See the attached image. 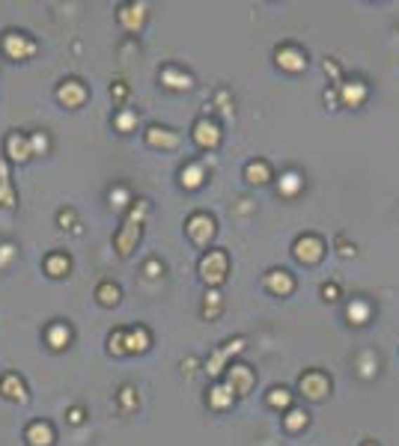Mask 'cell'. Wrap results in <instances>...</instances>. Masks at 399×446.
Masks as SVG:
<instances>
[{
  "label": "cell",
  "instance_id": "obj_1",
  "mask_svg": "<svg viewBox=\"0 0 399 446\" xmlns=\"http://www.w3.org/2000/svg\"><path fill=\"white\" fill-rule=\"evenodd\" d=\"M230 372H227V387L235 393V396H247V390L254 387V381H256V375H254V369L251 366H242V363H235V366H227Z\"/></svg>",
  "mask_w": 399,
  "mask_h": 446
},
{
  "label": "cell",
  "instance_id": "obj_2",
  "mask_svg": "<svg viewBox=\"0 0 399 446\" xmlns=\"http://www.w3.org/2000/svg\"><path fill=\"white\" fill-rule=\"evenodd\" d=\"M137 208H140V200H137ZM137 208L131 212V217L126 220V229L117 232V250H119V256H129L134 241L140 238V215H137Z\"/></svg>",
  "mask_w": 399,
  "mask_h": 446
},
{
  "label": "cell",
  "instance_id": "obj_3",
  "mask_svg": "<svg viewBox=\"0 0 399 446\" xmlns=\"http://www.w3.org/2000/svg\"><path fill=\"white\" fill-rule=\"evenodd\" d=\"M200 271H203L206 283H221L223 274H227V253L209 250V256H203V262H200Z\"/></svg>",
  "mask_w": 399,
  "mask_h": 446
},
{
  "label": "cell",
  "instance_id": "obj_4",
  "mask_svg": "<svg viewBox=\"0 0 399 446\" xmlns=\"http://www.w3.org/2000/svg\"><path fill=\"white\" fill-rule=\"evenodd\" d=\"M301 390L310 399H325L331 393V381L322 372H307V375H301Z\"/></svg>",
  "mask_w": 399,
  "mask_h": 446
},
{
  "label": "cell",
  "instance_id": "obj_5",
  "mask_svg": "<svg viewBox=\"0 0 399 446\" xmlns=\"http://www.w3.org/2000/svg\"><path fill=\"white\" fill-rule=\"evenodd\" d=\"M4 51L9 54V57H18V60H24V57H30L33 51H36V42H30L24 33H6V39H4Z\"/></svg>",
  "mask_w": 399,
  "mask_h": 446
},
{
  "label": "cell",
  "instance_id": "obj_6",
  "mask_svg": "<svg viewBox=\"0 0 399 446\" xmlns=\"http://www.w3.org/2000/svg\"><path fill=\"white\" fill-rule=\"evenodd\" d=\"M185 229H188V235L197 244H209V238L215 235V220H211L209 215H194Z\"/></svg>",
  "mask_w": 399,
  "mask_h": 446
},
{
  "label": "cell",
  "instance_id": "obj_7",
  "mask_svg": "<svg viewBox=\"0 0 399 446\" xmlns=\"http://www.w3.org/2000/svg\"><path fill=\"white\" fill-rule=\"evenodd\" d=\"M194 140L203 146V149H215L221 143V131L215 122H209V119H197V126H194Z\"/></svg>",
  "mask_w": 399,
  "mask_h": 446
},
{
  "label": "cell",
  "instance_id": "obj_8",
  "mask_svg": "<svg viewBox=\"0 0 399 446\" xmlns=\"http://www.w3.org/2000/svg\"><path fill=\"white\" fill-rule=\"evenodd\" d=\"M322 241L316 238V235H307V238H298L295 241V256L301 259V262H319L322 259Z\"/></svg>",
  "mask_w": 399,
  "mask_h": 446
},
{
  "label": "cell",
  "instance_id": "obj_9",
  "mask_svg": "<svg viewBox=\"0 0 399 446\" xmlns=\"http://www.w3.org/2000/svg\"><path fill=\"white\" fill-rule=\"evenodd\" d=\"M24 438H27L30 446H51L54 443V428L48 423H30L27 431H24Z\"/></svg>",
  "mask_w": 399,
  "mask_h": 446
},
{
  "label": "cell",
  "instance_id": "obj_10",
  "mask_svg": "<svg viewBox=\"0 0 399 446\" xmlns=\"http://www.w3.org/2000/svg\"><path fill=\"white\" fill-rule=\"evenodd\" d=\"M0 393L6 396V399H15V402H27V390H24V381L18 375H9L0 381Z\"/></svg>",
  "mask_w": 399,
  "mask_h": 446
},
{
  "label": "cell",
  "instance_id": "obj_11",
  "mask_svg": "<svg viewBox=\"0 0 399 446\" xmlns=\"http://www.w3.org/2000/svg\"><path fill=\"white\" fill-rule=\"evenodd\" d=\"M84 95H86V90H84V86H81V81H66L63 86H60V90H57V98H60V102H66V104H81L84 102Z\"/></svg>",
  "mask_w": 399,
  "mask_h": 446
},
{
  "label": "cell",
  "instance_id": "obj_12",
  "mask_svg": "<svg viewBox=\"0 0 399 446\" xmlns=\"http://www.w3.org/2000/svg\"><path fill=\"white\" fill-rule=\"evenodd\" d=\"M146 349H149V333H146V327H134V330H129V339L122 342V354L146 351Z\"/></svg>",
  "mask_w": 399,
  "mask_h": 446
},
{
  "label": "cell",
  "instance_id": "obj_13",
  "mask_svg": "<svg viewBox=\"0 0 399 446\" xmlns=\"http://www.w3.org/2000/svg\"><path fill=\"white\" fill-rule=\"evenodd\" d=\"M277 63L283 69H289V72H298V69L307 66V60H304V54L298 51V48H283V51H277Z\"/></svg>",
  "mask_w": 399,
  "mask_h": 446
},
{
  "label": "cell",
  "instance_id": "obj_14",
  "mask_svg": "<svg viewBox=\"0 0 399 446\" xmlns=\"http://www.w3.org/2000/svg\"><path fill=\"white\" fill-rule=\"evenodd\" d=\"M69 339H72V330H69V325H63V321H57V325L48 327V342H51V349H54V351L66 349Z\"/></svg>",
  "mask_w": 399,
  "mask_h": 446
},
{
  "label": "cell",
  "instance_id": "obj_15",
  "mask_svg": "<svg viewBox=\"0 0 399 446\" xmlns=\"http://www.w3.org/2000/svg\"><path fill=\"white\" fill-rule=\"evenodd\" d=\"M295 286V280L289 277V271H271L268 274V289L277 292V295H289Z\"/></svg>",
  "mask_w": 399,
  "mask_h": 446
},
{
  "label": "cell",
  "instance_id": "obj_16",
  "mask_svg": "<svg viewBox=\"0 0 399 446\" xmlns=\"http://www.w3.org/2000/svg\"><path fill=\"white\" fill-rule=\"evenodd\" d=\"M9 146V158H15V161H27L33 152H30V140L27 137H18V134H12V137L6 140Z\"/></svg>",
  "mask_w": 399,
  "mask_h": 446
},
{
  "label": "cell",
  "instance_id": "obj_17",
  "mask_svg": "<svg viewBox=\"0 0 399 446\" xmlns=\"http://www.w3.org/2000/svg\"><path fill=\"white\" fill-rule=\"evenodd\" d=\"M161 81H164V86H170V90H188L191 74H179L176 69H164L161 72Z\"/></svg>",
  "mask_w": 399,
  "mask_h": 446
},
{
  "label": "cell",
  "instance_id": "obj_18",
  "mask_svg": "<svg viewBox=\"0 0 399 446\" xmlns=\"http://www.w3.org/2000/svg\"><path fill=\"white\" fill-rule=\"evenodd\" d=\"M45 268H48V274H51V277H63V274H69L72 262H69L66 253H54V256H48Z\"/></svg>",
  "mask_w": 399,
  "mask_h": 446
},
{
  "label": "cell",
  "instance_id": "obj_19",
  "mask_svg": "<svg viewBox=\"0 0 399 446\" xmlns=\"http://www.w3.org/2000/svg\"><path fill=\"white\" fill-rule=\"evenodd\" d=\"M244 176H247V182L263 184V182L271 179V170H268L266 161H251V164H247V170H244Z\"/></svg>",
  "mask_w": 399,
  "mask_h": 446
},
{
  "label": "cell",
  "instance_id": "obj_20",
  "mask_svg": "<svg viewBox=\"0 0 399 446\" xmlns=\"http://www.w3.org/2000/svg\"><path fill=\"white\" fill-rule=\"evenodd\" d=\"M203 179H206L203 164H188V167L182 170V184H185V188H200Z\"/></svg>",
  "mask_w": 399,
  "mask_h": 446
},
{
  "label": "cell",
  "instance_id": "obj_21",
  "mask_svg": "<svg viewBox=\"0 0 399 446\" xmlns=\"http://www.w3.org/2000/svg\"><path fill=\"white\" fill-rule=\"evenodd\" d=\"M146 140L149 143H152V146H176L179 143V137H176V134H167V128H158V126H152V128H149V134H146Z\"/></svg>",
  "mask_w": 399,
  "mask_h": 446
},
{
  "label": "cell",
  "instance_id": "obj_22",
  "mask_svg": "<svg viewBox=\"0 0 399 446\" xmlns=\"http://www.w3.org/2000/svg\"><path fill=\"white\" fill-rule=\"evenodd\" d=\"M346 316L355 321V325H367V318H369V304L367 301H352L346 309Z\"/></svg>",
  "mask_w": 399,
  "mask_h": 446
},
{
  "label": "cell",
  "instance_id": "obj_23",
  "mask_svg": "<svg viewBox=\"0 0 399 446\" xmlns=\"http://www.w3.org/2000/svg\"><path fill=\"white\" fill-rule=\"evenodd\" d=\"M301 184H304V179L298 176V173H286V176L280 179V194L283 196H292L298 188H301Z\"/></svg>",
  "mask_w": 399,
  "mask_h": 446
},
{
  "label": "cell",
  "instance_id": "obj_24",
  "mask_svg": "<svg viewBox=\"0 0 399 446\" xmlns=\"http://www.w3.org/2000/svg\"><path fill=\"white\" fill-rule=\"evenodd\" d=\"M0 205H15L12 203V194H9V173H6L4 161H0Z\"/></svg>",
  "mask_w": 399,
  "mask_h": 446
},
{
  "label": "cell",
  "instance_id": "obj_25",
  "mask_svg": "<svg viewBox=\"0 0 399 446\" xmlns=\"http://www.w3.org/2000/svg\"><path fill=\"white\" fill-rule=\"evenodd\" d=\"M96 295H98V301H102L105 306H110V304H117V301H119V289L114 286V283H102Z\"/></svg>",
  "mask_w": 399,
  "mask_h": 446
},
{
  "label": "cell",
  "instance_id": "obj_26",
  "mask_svg": "<svg viewBox=\"0 0 399 446\" xmlns=\"http://www.w3.org/2000/svg\"><path fill=\"white\" fill-rule=\"evenodd\" d=\"M233 396H235V393L227 387V384H218V387L211 390V405H215V407H223L227 402H233Z\"/></svg>",
  "mask_w": 399,
  "mask_h": 446
},
{
  "label": "cell",
  "instance_id": "obj_27",
  "mask_svg": "<svg viewBox=\"0 0 399 446\" xmlns=\"http://www.w3.org/2000/svg\"><path fill=\"white\" fill-rule=\"evenodd\" d=\"M283 423H286V428H289V431H298L301 426H307V411H298V407H292V411L286 414Z\"/></svg>",
  "mask_w": 399,
  "mask_h": 446
},
{
  "label": "cell",
  "instance_id": "obj_28",
  "mask_svg": "<svg viewBox=\"0 0 399 446\" xmlns=\"http://www.w3.org/2000/svg\"><path fill=\"white\" fill-rule=\"evenodd\" d=\"M343 98H346V102H352V104H358L360 98H364V86H360L358 81H355V86H343Z\"/></svg>",
  "mask_w": 399,
  "mask_h": 446
},
{
  "label": "cell",
  "instance_id": "obj_29",
  "mask_svg": "<svg viewBox=\"0 0 399 446\" xmlns=\"http://www.w3.org/2000/svg\"><path fill=\"white\" fill-rule=\"evenodd\" d=\"M292 399H289V390H283V387H274L271 390V396H268V405H289Z\"/></svg>",
  "mask_w": 399,
  "mask_h": 446
},
{
  "label": "cell",
  "instance_id": "obj_30",
  "mask_svg": "<svg viewBox=\"0 0 399 446\" xmlns=\"http://www.w3.org/2000/svg\"><path fill=\"white\" fill-rule=\"evenodd\" d=\"M39 149H42V152L48 149V137H45V134H33V137H30V152L36 155Z\"/></svg>",
  "mask_w": 399,
  "mask_h": 446
},
{
  "label": "cell",
  "instance_id": "obj_31",
  "mask_svg": "<svg viewBox=\"0 0 399 446\" xmlns=\"http://www.w3.org/2000/svg\"><path fill=\"white\" fill-rule=\"evenodd\" d=\"M131 119H134L131 110H126V114H119V116H117V126H119L122 134H129V131H131Z\"/></svg>",
  "mask_w": 399,
  "mask_h": 446
},
{
  "label": "cell",
  "instance_id": "obj_32",
  "mask_svg": "<svg viewBox=\"0 0 399 446\" xmlns=\"http://www.w3.org/2000/svg\"><path fill=\"white\" fill-rule=\"evenodd\" d=\"M131 393H134V387H122V390H119V399H122V405H126V407L134 405V396H131Z\"/></svg>",
  "mask_w": 399,
  "mask_h": 446
},
{
  "label": "cell",
  "instance_id": "obj_33",
  "mask_svg": "<svg viewBox=\"0 0 399 446\" xmlns=\"http://www.w3.org/2000/svg\"><path fill=\"white\" fill-rule=\"evenodd\" d=\"M161 271H164V265H158L155 259H152V262H146V277H158Z\"/></svg>",
  "mask_w": 399,
  "mask_h": 446
},
{
  "label": "cell",
  "instance_id": "obj_34",
  "mask_svg": "<svg viewBox=\"0 0 399 446\" xmlns=\"http://www.w3.org/2000/svg\"><path fill=\"white\" fill-rule=\"evenodd\" d=\"M72 220H74V212H72V208L60 212V227H63V229H66V223H72Z\"/></svg>",
  "mask_w": 399,
  "mask_h": 446
},
{
  "label": "cell",
  "instance_id": "obj_35",
  "mask_svg": "<svg viewBox=\"0 0 399 446\" xmlns=\"http://www.w3.org/2000/svg\"><path fill=\"white\" fill-rule=\"evenodd\" d=\"M81 419H84V411H81V407H72V411H69V423H81Z\"/></svg>",
  "mask_w": 399,
  "mask_h": 446
},
{
  "label": "cell",
  "instance_id": "obj_36",
  "mask_svg": "<svg viewBox=\"0 0 399 446\" xmlns=\"http://www.w3.org/2000/svg\"><path fill=\"white\" fill-rule=\"evenodd\" d=\"M322 295H325L328 301H334V297H336V286H325V289H322Z\"/></svg>",
  "mask_w": 399,
  "mask_h": 446
},
{
  "label": "cell",
  "instance_id": "obj_37",
  "mask_svg": "<svg viewBox=\"0 0 399 446\" xmlns=\"http://www.w3.org/2000/svg\"><path fill=\"white\" fill-rule=\"evenodd\" d=\"M367 446H372V443H367Z\"/></svg>",
  "mask_w": 399,
  "mask_h": 446
}]
</instances>
